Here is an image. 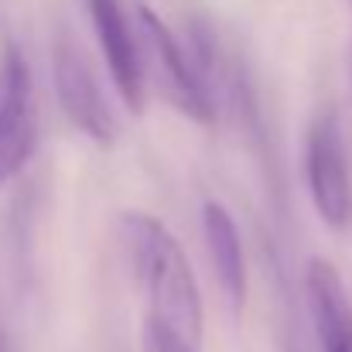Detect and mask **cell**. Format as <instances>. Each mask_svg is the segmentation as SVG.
<instances>
[{"instance_id": "cell-1", "label": "cell", "mask_w": 352, "mask_h": 352, "mask_svg": "<svg viewBox=\"0 0 352 352\" xmlns=\"http://www.w3.org/2000/svg\"><path fill=\"white\" fill-rule=\"evenodd\" d=\"M123 243L140 287L147 291V325L175 352H202V294L192 263L171 230L147 212H123Z\"/></svg>"}, {"instance_id": "cell-4", "label": "cell", "mask_w": 352, "mask_h": 352, "mask_svg": "<svg viewBox=\"0 0 352 352\" xmlns=\"http://www.w3.org/2000/svg\"><path fill=\"white\" fill-rule=\"evenodd\" d=\"M52 72H55V93H58L65 117L86 137H93L100 144H113L117 120H113V110H110L93 69L86 65V55L79 52V45H72L69 38H58L55 55H52Z\"/></svg>"}, {"instance_id": "cell-5", "label": "cell", "mask_w": 352, "mask_h": 352, "mask_svg": "<svg viewBox=\"0 0 352 352\" xmlns=\"http://www.w3.org/2000/svg\"><path fill=\"white\" fill-rule=\"evenodd\" d=\"M34 151V100L31 72L21 48L0 52V185L14 178Z\"/></svg>"}, {"instance_id": "cell-3", "label": "cell", "mask_w": 352, "mask_h": 352, "mask_svg": "<svg viewBox=\"0 0 352 352\" xmlns=\"http://www.w3.org/2000/svg\"><path fill=\"white\" fill-rule=\"evenodd\" d=\"M305 178L318 216L332 230L352 223V171L336 110H318L305 137Z\"/></svg>"}, {"instance_id": "cell-12", "label": "cell", "mask_w": 352, "mask_h": 352, "mask_svg": "<svg viewBox=\"0 0 352 352\" xmlns=\"http://www.w3.org/2000/svg\"><path fill=\"white\" fill-rule=\"evenodd\" d=\"M349 3H352V0H349Z\"/></svg>"}, {"instance_id": "cell-6", "label": "cell", "mask_w": 352, "mask_h": 352, "mask_svg": "<svg viewBox=\"0 0 352 352\" xmlns=\"http://www.w3.org/2000/svg\"><path fill=\"white\" fill-rule=\"evenodd\" d=\"M103 58L110 65V76L117 82L123 103L140 113L144 110V55H140V38L137 28L126 21L120 0H86Z\"/></svg>"}, {"instance_id": "cell-10", "label": "cell", "mask_w": 352, "mask_h": 352, "mask_svg": "<svg viewBox=\"0 0 352 352\" xmlns=\"http://www.w3.org/2000/svg\"><path fill=\"white\" fill-rule=\"evenodd\" d=\"M349 79H352V41H349Z\"/></svg>"}, {"instance_id": "cell-8", "label": "cell", "mask_w": 352, "mask_h": 352, "mask_svg": "<svg viewBox=\"0 0 352 352\" xmlns=\"http://www.w3.org/2000/svg\"><path fill=\"white\" fill-rule=\"evenodd\" d=\"M202 230H206V246H209L219 287L230 298L233 311H239L246 305V291H250V274H246V253H243L239 226H236V219L230 216L226 206L206 202L202 206Z\"/></svg>"}, {"instance_id": "cell-9", "label": "cell", "mask_w": 352, "mask_h": 352, "mask_svg": "<svg viewBox=\"0 0 352 352\" xmlns=\"http://www.w3.org/2000/svg\"><path fill=\"white\" fill-rule=\"evenodd\" d=\"M144 352H175L161 336H154L151 329H144Z\"/></svg>"}, {"instance_id": "cell-11", "label": "cell", "mask_w": 352, "mask_h": 352, "mask_svg": "<svg viewBox=\"0 0 352 352\" xmlns=\"http://www.w3.org/2000/svg\"><path fill=\"white\" fill-rule=\"evenodd\" d=\"M0 352H3V346H0Z\"/></svg>"}, {"instance_id": "cell-2", "label": "cell", "mask_w": 352, "mask_h": 352, "mask_svg": "<svg viewBox=\"0 0 352 352\" xmlns=\"http://www.w3.org/2000/svg\"><path fill=\"white\" fill-rule=\"evenodd\" d=\"M137 38H140V55L147 58L144 69H151L164 100H171V107H178L188 120L212 123L216 120L212 82L206 79L202 65L195 62V52L182 48V41L171 34V28L147 3L137 7Z\"/></svg>"}, {"instance_id": "cell-7", "label": "cell", "mask_w": 352, "mask_h": 352, "mask_svg": "<svg viewBox=\"0 0 352 352\" xmlns=\"http://www.w3.org/2000/svg\"><path fill=\"white\" fill-rule=\"evenodd\" d=\"M305 280L322 352H352V301L339 270L329 260L315 256L308 260Z\"/></svg>"}]
</instances>
